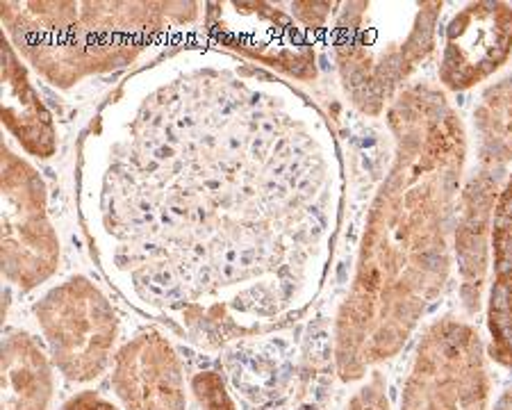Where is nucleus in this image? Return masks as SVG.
I'll return each mask as SVG.
<instances>
[{"mask_svg":"<svg viewBox=\"0 0 512 410\" xmlns=\"http://www.w3.org/2000/svg\"><path fill=\"white\" fill-rule=\"evenodd\" d=\"M342 208L326 112L212 46L132 73L80 144L78 215L98 267L132 308L205 349L308 313Z\"/></svg>","mask_w":512,"mask_h":410,"instance_id":"f257e3e1","label":"nucleus"},{"mask_svg":"<svg viewBox=\"0 0 512 410\" xmlns=\"http://www.w3.org/2000/svg\"><path fill=\"white\" fill-rule=\"evenodd\" d=\"M394 153L369 205L351 287L335 319L340 381L392 360L447 290L467 130L449 96L417 82L385 114Z\"/></svg>","mask_w":512,"mask_h":410,"instance_id":"f03ea898","label":"nucleus"},{"mask_svg":"<svg viewBox=\"0 0 512 410\" xmlns=\"http://www.w3.org/2000/svg\"><path fill=\"white\" fill-rule=\"evenodd\" d=\"M198 3H39L0 5L3 35L48 85L69 92L158 51L173 30L198 19Z\"/></svg>","mask_w":512,"mask_h":410,"instance_id":"7ed1b4c3","label":"nucleus"},{"mask_svg":"<svg viewBox=\"0 0 512 410\" xmlns=\"http://www.w3.org/2000/svg\"><path fill=\"white\" fill-rule=\"evenodd\" d=\"M440 0L344 3L337 12L333 55L346 98L367 117H381L403 82L433 53Z\"/></svg>","mask_w":512,"mask_h":410,"instance_id":"20e7f679","label":"nucleus"},{"mask_svg":"<svg viewBox=\"0 0 512 410\" xmlns=\"http://www.w3.org/2000/svg\"><path fill=\"white\" fill-rule=\"evenodd\" d=\"M490 376L483 338L453 315L426 328L412 356L401 410H487Z\"/></svg>","mask_w":512,"mask_h":410,"instance_id":"39448f33","label":"nucleus"},{"mask_svg":"<svg viewBox=\"0 0 512 410\" xmlns=\"http://www.w3.org/2000/svg\"><path fill=\"white\" fill-rule=\"evenodd\" d=\"M32 313L64 379L89 383L110 367L119 319L110 299L87 276H71L51 287Z\"/></svg>","mask_w":512,"mask_h":410,"instance_id":"423d86ee","label":"nucleus"},{"mask_svg":"<svg viewBox=\"0 0 512 410\" xmlns=\"http://www.w3.org/2000/svg\"><path fill=\"white\" fill-rule=\"evenodd\" d=\"M3 276L19 290H35L60 267V237L48 212V190L39 171L3 144Z\"/></svg>","mask_w":512,"mask_h":410,"instance_id":"0eeeda50","label":"nucleus"},{"mask_svg":"<svg viewBox=\"0 0 512 410\" xmlns=\"http://www.w3.org/2000/svg\"><path fill=\"white\" fill-rule=\"evenodd\" d=\"M203 30L208 44L262 69L296 80L317 78L310 32L292 14L269 3H208Z\"/></svg>","mask_w":512,"mask_h":410,"instance_id":"6e6552de","label":"nucleus"},{"mask_svg":"<svg viewBox=\"0 0 512 410\" xmlns=\"http://www.w3.org/2000/svg\"><path fill=\"white\" fill-rule=\"evenodd\" d=\"M512 55V5L481 0L451 16L437 76L449 92H467L503 69Z\"/></svg>","mask_w":512,"mask_h":410,"instance_id":"1a4fd4ad","label":"nucleus"},{"mask_svg":"<svg viewBox=\"0 0 512 410\" xmlns=\"http://www.w3.org/2000/svg\"><path fill=\"white\" fill-rule=\"evenodd\" d=\"M112 388L126 410H187L183 363L158 331H142L114 356Z\"/></svg>","mask_w":512,"mask_h":410,"instance_id":"9d476101","label":"nucleus"},{"mask_svg":"<svg viewBox=\"0 0 512 410\" xmlns=\"http://www.w3.org/2000/svg\"><path fill=\"white\" fill-rule=\"evenodd\" d=\"M501 171L478 167L465 180L453 226V260L460 276V301L478 313L492 262L494 208L501 194Z\"/></svg>","mask_w":512,"mask_h":410,"instance_id":"9b49d317","label":"nucleus"},{"mask_svg":"<svg viewBox=\"0 0 512 410\" xmlns=\"http://www.w3.org/2000/svg\"><path fill=\"white\" fill-rule=\"evenodd\" d=\"M3 123L16 144L32 158H53L57 128L51 110L32 85L28 67L3 35Z\"/></svg>","mask_w":512,"mask_h":410,"instance_id":"f8f14e48","label":"nucleus"},{"mask_svg":"<svg viewBox=\"0 0 512 410\" xmlns=\"http://www.w3.org/2000/svg\"><path fill=\"white\" fill-rule=\"evenodd\" d=\"M492 278L487 290L490 356L512 369V174L501 187L492 224Z\"/></svg>","mask_w":512,"mask_h":410,"instance_id":"ddd939ff","label":"nucleus"},{"mask_svg":"<svg viewBox=\"0 0 512 410\" xmlns=\"http://www.w3.org/2000/svg\"><path fill=\"white\" fill-rule=\"evenodd\" d=\"M53 360L26 331L3 340V410H48L53 399Z\"/></svg>","mask_w":512,"mask_h":410,"instance_id":"4468645a","label":"nucleus"},{"mask_svg":"<svg viewBox=\"0 0 512 410\" xmlns=\"http://www.w3.org/2000/svg\"><path fill=\"white\" fill-rule=\"evenodd\" d=\"M478 167L503 169L512 162V73L485 89L474 105Z\"/></svg>","mask_w":512,"mask_h":410,"instance_id":"2eb2a0df","label":"nucleus"},{"mask_svg":"<svg viewBox=\"0 0 512 410\" xmlns=\"http://www.w3.org/2000/svg\"><path fill=\"white\" fill-rule=\"evenodd\" d=\"M192 392L201 410H237L224 379L217 372H198L192 379Z\"/></svg>","mask_w":512,"mask_h":410,"instance_id":"dca6fc26","label":"nucleus"},{"mask_svg":"<svg viewBox=\"0 0 512 410\" xmlns=\"http://www.w3.org/2000/svg\"><path fill=\"white\" fill-rule=\"evenodd\" d=\"M344 410H392L385 374L378 372V369H371L369 379L353 392Z\"/></svg>","mask_w":512,"mask_h":410,"instance_id":"f3484780","label":"nucleus"},{"mask_svg":"<svg viewBox=\"0 0 512 410\" xmlns=\"http://www.w3.org/2000/svg\"><path fill=\"white\" fill-rule=\"evenodd\" d=\"M335 3H292V16L305 30H321L326 26Z\"/></svg>","mask_w":512,"mask_h":410,"instance_id":"a211bd4d","label":"nucleus"},{"mask_svg":"<svg viewBox=\"0 0 512 410\" xmlns=\"http://www.w3.org/2000/svg\"><path fill=\"white\" fill-rule=\"evenodd\" d=\"M60 410H119V408L114 406L110 399L98 395V392L85 390L80 392V395L71 397Z\"/></svg>","mask_w":512,"mask_h":410,"instance_id":"6ab92c4d","label":"nucleus"},{"mask_svg":"<svg viewBox=\"0 0 512 410\" xmlns=\"http://www.w3.org/2000/svg\"><path fill=\"white\" fill-rule=\"evenodd\" d=\"M494 410H512V390H508L506 395H503L497 401V406H494Z\"/></svg>","mask_w":512,"mask_h":410,"instance_id":"aec40b11","label":"nucleus"}]
</instances>
